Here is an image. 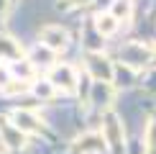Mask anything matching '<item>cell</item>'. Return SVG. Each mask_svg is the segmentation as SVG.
Segmentation results:
<instances>
[{
	"label": "cell",
	"mask_w": 156,
	"mask_h": 154,
	"mask_svg": "<svg viewBox=\"0 0 156 154\" xmlns=\"http://www.w3.org/2000/svg\"><path fill=\"white\" fill-rule=\"evenodd\" d=\"M102 139H105L110 154H126V131L115 113L102 116Z\"/></svg>",
	"instance_id": "cell-1"
},
{
	"label": "cell",
	"mask_w": 156,
	"mask_h": 154,
	"mask_svg": "<svg viewBox=\"0 0 156 154\" xmlns=\"http://www.w3.org/2000/svg\"><path fill=\"white\" fill-rule=\"evenodd\" d=\"M26 141H28V134H23L10 118H0V144H3V149L21 152L26 149Z\"/></svg>",
	"instance_id": "cell-2"
},
{
	"label": "cell",
	"mask_w": 156,
	"mask_h": 154,
	"mask_svg": "<svg viewBox=\"0 0 156 154\" xmlns=\"http://www.w3.org/2000/svg\"><path fill=\"white\" fill-rule=\"evenodd\" d=\"M84 67H87V72H90L92 80L113 82V77H115V69H113V64H110V59L102 57L100 51H87V57H84Z\"/></svg>",
	"instance_id": "cell-3"
},
{
	"label": "cell",
	"mask_w": 156,
	"mask_h": 154,
	"mask_svg": "<svg viewBox=\"0 0 156 154\" xmlns=\"http://www.w3.org/2000/svg\"><path fill=\"white\" fill-rule=\"evenodd\" d=\"M49 82L56 90H62V93H74L80 80H77L74 67H69V64H56V67H51V72H49Z\"/></svg>",
	"instance_id": "cell-4"
},
{
	"label": "cell",
	"mask_w": 156,
	"mask_h": 154,
	"mask_svg": "<svg viewBox=\"0 0 156 154\" xmlns=\"http://www.w3.org/2000/svg\"><path fill=\"white\" fill-rule=\"evenodd\" d=\"M10 121L16 123L18 128H21L23 134H36V136H41V134H46V126H44V121L38 118V116L34 111H16L10 116Z\"/></svg>",
	"instance_id": "cell-5"
},
{
	"label": "cell",
	"mask_w": 156,
	"mask_h": 154,
	"mask_svg": "<svg viewBox=\"0 0 156 154\" xmlns=\"http://www.w3.org/2000/svg\"><path fill=\"white\" fill-rule=\"evenodd\" d=\"M154 57V51L144 46V44L133 41V44H126V46L120 49V59L128 64V67H141V64H146L148 59Z\"/></svg>",
	"instance_id": "cell-6"
},
{
	"label": "cell",
	"mask_w": 156,
	"mask_h": 154,
	"mask_svg": "<svg viewBox=\"0 0 156 154\" xmlns=\"http://www.w3.org/2000/svg\"><path fill=\"white\" fill-rule=\"evenodd\" d=\"M113 95H115V90H113L110 82L95 80V82H92V90H90L87 103H90L92 108H97V111H102V108H108L110 103H113Z\"/></svg>",
	"instance_id": "cell-7"
},
{
	"label": "cell",
	"mask_w": 156,
	"mask_h": 154,
	"mask_svg": "<svg viewBox=\"0 0 156 154\" xmlns=\"http://www.w3.org/2000/svg\"><path fill=\"white\" fill-rule=\"evenodd\" d=\"M41 44L49 46L51 51H62V49H67V44H69V34L62 26H44L41 28Z\"/></svg>",
	"instance_id": "cell-8"
},
{
	"label": "cell",
	"mask_w": 156,
	"mask_h": 154,
	"mask_svg": "<svg viewBox=\"0 0 156 154\" xmlns=\"http://www.w3.org/2000/svg\"><path fill=\"white\" fill-rule=\"evenodd\" d=\"M105 146L108 144H105V139L100 134H84V136L74 139L72 149H74V154H100Z\"/></svg>",
	"instance_id": "cell-9"
},
{
	"label": "cell",
	"mask_w": 156,
	"mask_h": 154,
	"mask_svg": "<svg viewBox=\"0 0 156 154\" xmlns=\"http://www.w3.org/2000/svg\"><path fill=\"white\" fill-rule=\"evenodd\" d=\"M0 59H3V62H18V59H23V46L13 36L3 34V31H0Z\"/></svg>",
	"instance_id": "cell-10"
},
{
	"label": "cell",
	"mask_w": 156,
	"mask_h": 154,
	"mask_svg": "<svg viewBox=\"0 0 156 154\" xmlns=\"http://www.w3.org/2000/svg\"><path fill=\"white\" fill-rule=\"evenodd\" d=\"M118 26H120V21L113 16V13H105V16H97L95 18V28H97V34H102V36H113L115 31H118Z\"/></svg>",
	"instance_id": "cell-11"
},
{
	"label": "cell",
	"mask_w": 156,
	"mask_h": 154,
	"mask_svg": "<svg viewBox=\"0 0 156 154\" xmlns=\"http://www.w3.org/2000/svg\"><path fill=\"white\" fill-rule=\"evenodd\" d=\"M31 62H34L36 67H38V64H41V67H49V64L54 62V51L41 44V46H36L34 51H31Z\"/></svg>",
	"instance_id": "cell-12"
},
{
	"label": "cell",
	"mask_w": 156,
	"mask_h": 154,
	"mask_svg": "<svg viewBox=\"0 0 156 154\" xmlns=\"http://www.w3.org/2000/svg\"><path fill=\"white\" fill-rule=\"evenodd\" d=\"M110 13H113L118 21H128V18H131V13H133V3H131V0H115Z\"/></svg>",
	"instance_id": "cell-13"
},
{
	"label": "cell",
	"mask_w": 156,
	"mask_h": 154,
	"mask_svg": "<svg viewBox=\"0 0 156 154\" xmlns=\"http://www.w3.org/2000/svg\"><path fill=\"white\" fill-rule=\"evenodd\" d=\"M144 144H146V154H156V118L148 121V126H146V136H144Z\"/></svg>",
	"instance_id": "cell-14"
},
{
	"label": "cell",
	"mask_w": 156,
	"mask_h": 154,
	"mask_svg": "<svg viewBox=\"0 0 156 154\" xmlns=\"http://www.w3.org/2000/svg\"><path fill=\"white\" fill-rule=\"evenodd\" d=\"M34 93H36V95H38V98H41V100H49L51 95L56 93V87L51 85L49 80H46V82H34Z\"/></svg>",
	"instance_id": "cell-15"
},
{
	"label": "cell",
	"mask_w": 156,
	"mask_h": 154,
	"mask_svg": "<svg viewBox=\"0 0 156 154\" xmlns=\"http://www.w3.org/2000/svg\"><path fill=\"white\" fill-rule=\"evenodd\" d=\"M87 3H92V0H62L59 8H82V5H87Z\"/></svg>",
	"instance_id": "cell-16"
},
{
	"label": "cell",
	"mask_w": 156,
	"mask_h": 154,
	"mask_svg": "<svg viewBox=\"0 0 156 154\" xmlns=\"http://www.w3.org/2000/svg\"><path fill=\"white\" fill-rule=\"evenodd\" d=\"M10 3H13V0H0V21H3V18L8 16V10H10Z\"/></svg>",
	"instance_id": "cell-17"
},
{
	"label": "cell",
	"mask_w": 156,
	"mask_h": 154,
	"mask_svg": "<svg viewBox=\"0 0 156 154\" xmlns=\"http://www.w3.org/2000/svg\"><path fill=\"white\" fill-rule=\"evenodd\" d=\"M0 149H3V144H0Z\"/></svg>",
	"instance_id": "cell-18"
}]
</instances>
